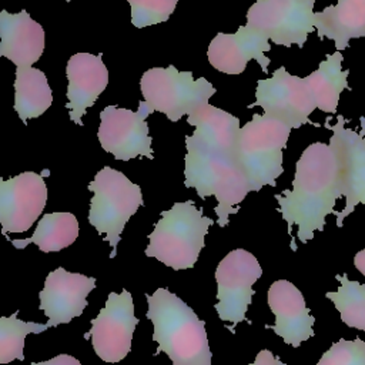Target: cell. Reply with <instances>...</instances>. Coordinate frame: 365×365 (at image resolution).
I'll return each instance as SVG.
<instances>
[{
  "label": "cell",
  "instance_id": "30bf717a",
  "mask_svg": "<svg viewBox=\"0 0 365 365\" xmlns=\"http://www.w3.org/2000/svg\"><path fill=\"white\" fill-rule=\"evenodd\" d=\"M262 107L264 114L282 121L291 128H299L309 123V115L318 110L314 93L305 77L289 74L285 67L274 71L272 77L258 80L255 103L251 107Z\"/></svg>",
  "mask_w": 365,
  "mask_h": 365
},
{
  "label": "cell",
  "instance_id": "83f0119b",
  "mask_svg": "<svg viewBox=\"0 0 365 365\" xmlns=\"http://www.w3.org/2000/svg\"><path fill=\"white\" fill-rule=\"evenodd\" d=\"M317 365H365V342L361 338L354 341L341 338L322 354Z\"/></svg>",
  "mask_w": 365,
  "mask_h": 365
},
{
  "label": "cell",
  "instance_id": "277c9868",
  "mask_svg": "<svg viewBox=\"0 0 365 365\" xmlns=\"http://www.w3.org/2000/svg\"><path fill=\"white\" fill-rule=\"evenodd\" d=\"M214 220L205 217L194 201L175 202L161 212L148 235L147 257H154L173 269L192 268L205 244V235Z\"/></svg>",
  "mask_w": 365,
  "mask_h": 365
},
{
  "label": "cell",
  "instance_id": "2e32d148",
  "mask_svg": "<svg viewBox=\"0 0 365 365\" xmlns=\"http://www.w3.org/2000/svg\"><path fill=\"white\" fill-rule=\"evenodd\" d=\"M269 40L251 29L241 26L234 34L218 33L208 46V61L221 73L237 76L241 74L250 60H255L264 73L268 71L269 58L265 51H269Z\"/></svg>",
  "mask_w": 365,
  "mask_h": 365
},
{
  "label": "cell",
  "instance_id": "3957f363",
  "mask_svg": "<svg viewBox=\"0 0 365 365\" xmlns=\"http://www.w3.org/2000/svg\"><path fill=\"white\" fill-rule=\"evenodd\" d=\"M184 185L194 188L200 198H217V224L225 227L230 215L238 212V205L252 191L238 163L231 155L221 153L195 135L185 137Z\"/></svg>",
  "mask_w": 365,
  "mask_h": 365
},
{
  "label": "cell",
  "instance_id": "ac0fdd59",
  "mask_svg": "<svg viewBox=\"0 0 365 365\" xmlns=\"http://www.w3.org/2000/svg\"><path fill=\"white\" fill-rule=\"evenodd\" d=\"M67 108L70 120L83 125L81 117L91 107L108 84V70L101 54L77 53L68 58L66 67Z\"/></svg>",
  "mask_w": 365,
  "mask_h": 365
},
{
  "label": "cell",
  "instance_id": "7402d4cb",
  "mask_svg": "<svg viewBox=\"0 0 365 365\" xmlns=\"http://www.w3.org/2000/svg\"><path fill=\"white\" fill-rule=\"evenodd\" d=\"M53 103L51 88L46 74L34 67H17L14 80V110L20 120L36 118L46 113Z\"/></svg>",
  "mask_w": 365,
  "mask_h": 365
},
{
  "label": "cell",
  "instance_id": "603a6c76",
  "mask_svg": "<svg viewBox=\"0 0 365 365\" xmlns=\"http://www.w3.org/2000/svg\"><path fill=\"white\" fill-rule=\"evenodd\" d=\"M342 53L336 51L328 54L324 61L319 63L318 68L305 77L309 84L318 110L334 114L336 113L339 96L348 88L349 70H342Z\"/></svg>",
  "mask_w": 365,
  "mask_h": 365
},
{
  "label": "cell",
  "instance_id": "4316f807",
  "mask_svg": "<svg viewBox=\"0 0 365 365\" xmlns=\"http://www.w3.org/2000/svg\"><path fill=\"white\" fill-rule=\"evenodd\" d=\"M131 6V23L137 29L167 21L177 0H127Z\"/></svg>",
  "mask_w": 365,
  "mask_h": 365
},
{
  "label": "cell",
  "instance_id": "d6986e66",
  "mask_svg": "<svg viewBox=\"0 0 365 365\" xmlns=\"http://www.w3.org/2000/svg\"><path fill=\"white\" fill-rule=\"evenodd\" d=\"M44 50V30L26 10L0 13V54L16 67H31Z\"/></svg>",
  "mask_w": 365,
  "mask_h": 365
},
{
  "label": "cell",
  "instance_id": "8fae6325",
  "mask_svg": "<svg viewBox=\"0 0 365 365\" xmlns=\"http://www.w3.org/2000/svg\"><path fill=\"white\" fill-rule=\"evenodd\" d=\"M154 110L147 101H140L138 110L107 106L100 113L98 141L104 151L115 160L128 161L135 157L153 158L150 128L145 121Z\"/></svg>",
  "mask_w": 365,
  "mask_h": 365
},
{
  "label": "cell",
  "instance_id": "8992f818",
  "mask_svg": "<svg viewBox=\"0 0 365 365\" xmlns=\"http://www.w3.org/2000/svg\"><path fill=\"white\" fill-rule=\"evenodd\" d=\"M88 190L94 194L90 200L88 222L98 234L106 235L113 248L110 258H114L127 221L143 205L141 188L121 171L103 167L88 184Z\"/></svg>",
  "mask_w": 365,
  "mask_h": 365
},
{
  "label": "cell",
  "instance_id": "cb8c5ba5",
  "mask_svg": "<svg viewBox=\"0 0 365 365\" xmlns=\"http://www.w3.org/2000/svg\"><path fill=\"white\" fill-rule=\"evenodd\" d=\"M78 237V222L71 212H50L41 217L34 234L24 240H10L16 248L34 242L43 252H58Z\"/></svg>",
  "mask_w": 365,
  "mask_h": 365
},
{
  "label": "cell",
  "instance_id": "d4e9b609",
  "mask_svg": "<svg viewBox=\"0 0 365 365\" xmlns=\"http://www.w3.org/2000/svg\"><path fill=\"white\" fill-rule=\"evenodd\" d=\"M335 278L339 281L338 289L327 292L325 297L334 302L344 324L365 331V284L348 279L346 274Z\"/></svg>",
  "mask_w": 365,
  "mask_h": 365
},
{
  "label": "cell",
  "instance_id": "9a60e30c",
  "mask_svg": "<svg viewBox=\"0 0 365 365\" xmlns=\"http://www.w3.org/2000/svg\"><path fill=\"white\" fill-rule=\"evenodd\" d=\"M96 288V278L68 272L63 267L51 271L40 291V309L47 315L48 327L68 324L87 307V295Z\"/></svg>",
  "mask_w": 365,
  "mask_h": 365
},
{
  "label": "cell",
  "instance_id": "f1b7e54d",
  "mask_svg": "<svg viewBox=\"0 0 365 365\" xmlns=\"http://www.w3.org/2000/svg\"><path fill=\"white\" fill-rule=\"evenodd\" d=\"M250 365H287L278 356H275L269 349H262L257 354L255 361Z\"/></svg>",
  "mask_w": 365,
  "mask_h": 365
},
{
  "label": "cell",
  "instance_id": "7a4b0ae2",
  "mask_svg": "<svg viewBox=\"0 0 365 365\" xmlns=\"http://www.w3.org/2000/svg\"><path fill=\"white\" fill-rule=\"evenodd\" d=\"M147 318L154 325L153 341L158 344L154 355L167 354L173 365H211L205 322L180 297L167 288L145 294Z\"/></svg>",
  "mask_w": 365,
  "mask_h": 365
},
{
  "label": "cell",
  "instance_id": "5bb4252c",
  "mask_svg": "<svg viewBox=\"0 0 365 365\" xmlns=\"http://www.w3.org/2000/svg\"><path fill=\"white\" fill-rule=\"evenodd\" d=\"M47 202L44 178L33 171L0 180L1 232H24L40 217Z\"/></svg>",
  "mask_w": 365,
  "mask_h": 365
},
{
  "label": "cell",
  "instance_id": "44dd1931",
  "mask_svg": "<svg viewBox=\"0 0 365 365\" xmlns=\"http://www.w3.org/2000/svg\"><path fill=\"white\" fill-rule=\"evenodd\" d=\"M187 121L195 127L192 135L200 138L207 145L237 160L238 138L241 131L237 117L207 103L191 113Z\"/></svg>",
  "mask_w": 365,
  "mask_h": 365
},
{
  "label": "cell",
  "instance_id": "ffe728a7",
  "mask_svg": "<svg viewBox=\"0 0 365 365\" xmlns=\"http://www.w3.org/2000/svg\"><path fill=\"white\" fill-rule=\"evenodd\" d=\"M314 26L319 38L332 40L344 51L352 38L365 37V0H338L315 13Z\"/></svg>",
  "mask_w": 365,
  "mask_h": 365
},
{
  "label": "cell",
  "instance_id": "5b68a950",
  "mask_svg": "<svg viewBox=\"0 0 365 365\" xmlns=\"http://www.w3.org/2000/svg\"><path fill=\"white\" fill-rule=\"evenodd\" d=\"M291 130L265 114H254L251 121L241 127L237 161L252 191H259L264 185L275 187L284 171L282 151Z\"/></svg>",
  "mask_w": 365,
  "mask_h": 365
},
{
  "label": "cell",
  "instance_id": "6da1fadb",
  "mask_svg": "<svg viewBox=\"0 0 365 365\" xmlns=\"http://www.w3.org/2000/svg\"><path fill=\"white\" fill-rule=\"evenodd\" d=\"M341 197L339 160L332 145L325 143H312L302 151L295 164L292 188L275 195L288 234L297 225V237L302 244L312 240L315 231L324 230L327 215H335V204Z\"/></svg>",
  "mask_w": 365,
  "mask_h": 365
},
{
  "label": "cell",
  "instance_id": "4dcf8cb0",
  "mask_svg": "<svg viewBox=\"0 0 365 365\" xmlns=\"http://www.w3.org/2000/svg\"><path fill=\"white\" fill-rule=\"evenodd\" d=\"M354 265H355V268H356L362 275H365V248L361 250V251H358V252L355 254V257H354Z\"/></svg>",
  "mask_w": 365,
  "mask_h": 365
},
{
  "label": "cell",
  "instance_id": "ba28073f",
  "mask_svg": "<svg viewBox=\"0 0 365 365\" xmlns=\"http://www.w3.org/2000/svg\"><path fill=\"white\" fill-rule=\"evenodd\" d=\"M261 275L258 259L242 248L228 252L215 269L218 302L214 308L221 321L231 322L228 331L232 334L237 324L247 321L245 312L254 295L252 285Z\"/></svg>",
  "mask_w": 365,
  "mask_h": 365
},
{
  "label": "cell",
  "instance_id": "7c38bea8",
  "mask_svg": "<svg viewBox=\"0 0 365 365\" xmlns=\"http://www.w3.org/2000/svg\"><path fill=\"white\" fill-rule=\"evenodd\" d=\"M332 131L329 144L335 150L339 160L342 195L345 205L342 211H336V225L342 227L344 218L354 212L358 204L365 207V117H361L359 131L345 127V118L336 115V123H325Z\"/></svg>",
  "mask_w": 365,
  "mask_h": 365
},
{
  "label": "cell",
  "instance_id": "4fadbf2b",
  "mask_svg": "<svg viewBox=\"0 0 365 365\" xmlns=\"http://www.w3.org/2000/svg\"><path fill=\"white\" fill-rule=\"evenodd\" d=\"M137 324L133 297L124 288L121 294H108L106 307L91 319V329L84 334V338L91 336L98 358L106 362H118L131 351V339Z\"/></svg>",
  "mask_w": 365,
  "mask_h": 365
},
{
  "label": "cell",
  "instance_id": "e0dca14e",
  "mask_svg": "<svg viewBox=\"0 0 365 365\" xmlns=\"http://www.w3.org/2000/svg\"><path fill=\"white\" fill-rule=\"evenodd\" d=\"M268 305L275 315V324L265 328H272L285 344L298 348L314 335L315 318L309 314L302 292L292 282L287 279L272 282L268 289Z\"/></svg>",
  "mask_w": 365,
  "mask_h": 365
},
{
  "label": "cell",
  "instance_id": "f546056e",
  "mask_svg": "<svg viewBox=\"0 0 365 365\" xmlns=\"http://www.w3.org/2000/svg\"><path fill=\"white\" fill-rule=\"evenodd\" d=\"M30 365H81L78 359H76L74 356L71 355H67V354H60L48 361H44V362H33Z\"/></svg>",
  "mask_w": 365,
  "mask_h": 365
},
{
  "label": "cell",
  "instance_id": "1f68e13d",
  "mask_svg": "<svg viewBox=\"0 0 365 365\" xmlns=\"http://www.w3.org/2000/svg\"><path fill=\"white\" fill-rule=\"evenodd\" d=\"M68 1H71V0H68Z\"/></svg>",
  "mask_w": 365,
  "mask_h": 365
},
{
  "label": "cell",
  "instance_id": "9c48e42d",
  "mask_svg": "<svg viewBox=\"0 0 365 365\" xmlns=\"http://www.w3.org/2000/svg\"><path fill=\"white\" fill-rule=\"evenodd\" d=\"M317 0H257L247 11V26L275 44L302 47L314 31Z\"/></svg>",
  "mask_w": 365,
  "mask_h": 365
},
{
  "label": "cell",
  "instance_id": "52a82bcc",
  "mask_svg": "<svg viewBox=\"0 0 365 365\" xmlns=\"http://www.w3.org/2000/svg\"><path fill=\"white\" fill-rule=\"evenodd\" d=\"M140 88L144 101L173 123L207 104L215 93L214 86L204 77L194 80L191 71H178L174 66L147 70L141 76Z\"/></svg>",
  "mask_w": 365,
  "mask_h": 365
},
{
  "label": "cell",
  "instance_id": "484cf974",
  "mask_svg": "<svg viewBox=\"0 0 365 365\" xmlns=\"http://www.w3.org/2000/svg\"><path fill=\"white\" fill-rule=\"evenodd\" d=\"M19 311L11 317L0 318V364H9L13 359H24V338L27 334H40L50 327L47 324L26 322L17 319Z\"/></svg>",
  "mask_w": 365,
  "mask_h": 365
}]
</instances>
